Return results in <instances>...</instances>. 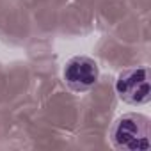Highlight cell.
I'll use <instances>...</instances> for the list:
<instances>
[{
	"label": "cell",
	"instance_id": "cell-1",
	"mask_svg": "<svg viewBox=\"0 0 151 151\" xmlns=\"http://www.w3.org/2000/svg\"><path fill=\"white\" fill-rule=\"evenodd\" d=\"M112 144L117 149L146 151L151 147V123L149 117L137 112L123 114L110 128Z\"/></svg>",
	"mask_w": 151,
	"mask_h": 151
},
{
	"label": "cell",
	"instance_id": "cell-2",
	"mask_svg": "<svg viewBox=\"0 0 151 151\" xmlns=\"http://www.w3.org/2000/svg\"><path fill=\"white\" fill-rule=\"evenodd\" d=\"M117 96L130 105H144L151 100L149 86V69L147 68H132L119 73L116 82Z\"/></svg>",
	"mask_w": 151,
	"mask_h": 151
},
{
	"label": "cell",
	"instance_id": "cell-3",
	"mask_svg": "<svg viewBox=\"0 0 151 151\" xmlns=\"http://www.w3.org/2000/svg\"><path fill=\"white\" fill-rule=\"evenodd\" d=\"M64 82L73 91H87L96 86L100 78V68L94 59L87 55H77L64 66Z\"/></svg>",
	"mask_w": 151,
	"mask_h": 151
}]
</instances>
